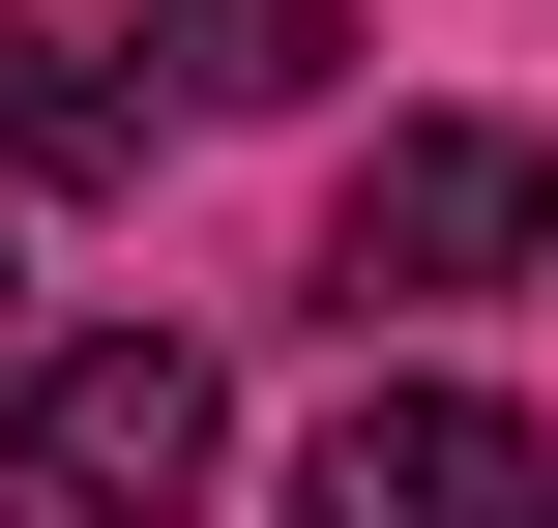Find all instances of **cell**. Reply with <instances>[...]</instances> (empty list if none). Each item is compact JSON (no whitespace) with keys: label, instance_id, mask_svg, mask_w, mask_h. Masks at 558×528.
Segmentation results:
<instances>
[{"label":"cell","instance_id":"7a4b0ae2","mask_svg":"<svg viewBox=\"0 0 558 528\" xmlns=\"http://www.w3.org/2000/svg\"><path fill=\"white\" fill-rule=\"evenodd\" d=\"M206 441H235V382L177 353V323H88V353H0V470L59 528H118V500H206Z\"/></svg>","mask_w":558,"mask_h":528},{"label":"cell","instance_id":"5b68a950","mask_svg":"<svg viewBox=\"0 0 558 528\" xmlns=\"http://www.w3.org/2000/svg\"><path fill=\"white\" fill-rule=\"evenodd\" d=\"M0 176H118V88H88L29 0H0Z\"/></svg>","mask_w":558,"mask_h":528},{"label":"cell","instance_id":"3957f363","mask_svg":"<svg viewBox=\"0 0 558 528\" xmlns=\"http://www.w3.org/2000/svg\"><path fill=\"white\" fill-rule=\"evenodd\" d=\"M294 500H324V528H530L558 441H530V412H471V382H353V412L294 441Z\"/></svg>","mask_w":558,"mask_h":528},{"label":"cell","instance_id":"277c9868","mask_svg":"<svg viewBox=\"0 0 558 528\" xmlns=\"http://www.w3.org/2000/svg\"><path fill=\"white\" fill-rule=\"evenodd\" d=\"M118 59H177L206 118H294V88L353 59V0H118Z\"/></svg>","mask_w":558,"mask_h":528},{"label":"cell","instance_id":"8992f818","mask_svg":"<svg viewBox=\"0 0 558 528\" xmlns=\"http://www.w3.org/2000/svg\"><path fill=\"white\" fill-rule=\"evenodd\" d=\"M0 353H29V206H0Z\"/></svg>","mask_w":558,"mask_h":528},{"label":"cell","instance_id":"6da1fadb","mask_svg":"<svg viewBox=\"0 0 558 528\" xmlns=\"http://www.w3.org/2000/svg\"><path fill=\"white\" fill-rule=\"evenodd\" d=\"M530 265H558V147H530V118H412V147L324 206V294H353V323H412V294H530Z\"/></svg>","mask_w":558,"mask_h":528}]
</instances>
